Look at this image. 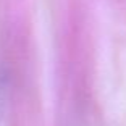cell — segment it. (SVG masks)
<instances>
[{
    "label": "cell",
    "mask_w": 126,
    "mask_h": 126,
    "mask_svg": "<svg viewBox=\"0 0 126 126\" xmlns=\"http://www.w3.org/2000/svg\"><path fill=\"white\" fill-rule=\"evenodd\" d=\"M7 105H8V84H7V79L3 76H0V123L5 116Z\"/></svg>",
    "instance_id": "1"
}]
</instances>
